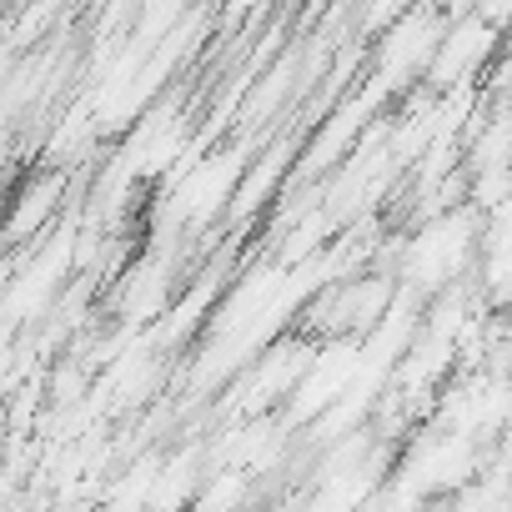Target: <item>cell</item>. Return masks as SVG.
<instances>
[{
	"label": "cell",
	"instance_id": "1",
	"mask_svg": "<svg viewBox=\"0 0 512 512\" xmlns=\"http://www.w3.org/2000/svg\"><path fill=\"white\" fill-rule=\"evenodd\" d=\"M482 211L477 206H452V211H437L427 216L407 241H402V256H397V282L417 287V292H442L447 282H457L482 251Z\"/></svg>",
	"mask_w": 512,
	"mask_h": 512
},
{
	"label": "cell",
	"instance_id": "2",
	"mask_svg": "<svg viewBox=\"0 0 512 512\" xmlns=\"http://www.w3.org/2000/svg\"><path fill=\"white\" fill-rule=\"evenodd\" d=\"M442 31H447V11L437 6V0H412V6L377 36V61H372L377 71H372L367 91L377 101H387L397 91H417Z\"/></svg>",
	"mask_w": 512,
	"mask_h": 512
},
{
	"label": "cell",
	"instance_id": "3",
	"mask_svg": "<svg viewBox=\"0 0 512 512\" xmlns=\"http://www.w3.org/2000/svg\"><path fill=\"white\" fill-rule=\"evenodd\" d=\"M397 297V277L392 272H367V277H342L332 287H322L307 307H302V332L327 342V337H367L382 312Z\"/></svg>",
	"mask_w": 512,
	"mask_h": 512
},
{
	"label": "cell",
	"instance_id": "4",
	"mask_svg": "<svg viewBox=\"0 0 512 512\" xmlns=\"http://www.w3.org/2000/svg\"><path fill=\"white\" fill-rule=\"evenodd\" d=\"M246 171V151L241 146H221L216 156H196L176 181H171V196H166V216L176 226H206L216 221L226 206H231V191Z\"/></svg>",
	"mask_w": 512,
	"mask_h": 512
},
{
	"label": "cell",
	"instance_id": "5",
	"mask_svg": "<svg viewBox=\"0 0 512 512\" xmlns=\"http://www.w3.org/2000/svg\"><path fill=\"white\" fill-rule=\"evenodd\" d=\"M502 46V26H492L487 16L467 11V16H452L432 61H427V86L432 91H447V86H462V81H477L487 71V61L497 56Z\"/></svg>",
	"mask_w": 512,
	"mask_h": 512
},
{
	"label": "cell",
	"instance_id": "6",
	"mask_svg": "<svg viewBox=\"0 0 512 512\" xmlns=\"http://www.w3.org/2000/svg\"><path fill=\"white\" fill-rule=\"evenodd\" d=\"M472 472H477V437H467V432H437L432 427V437H422L407 452L397 482L412 487L417 497H437V492H457Z\"/></svg>",
	"mask_w": 512,
	"mask_h": 512
},
{
	"label": "cell",
	"instance_id": "7",
	"mask_svg": "<svg viewBox=\"0 0 512 512\" xmlns=\"http://www.w3.org/2000/svg\"><path fill=\"white\" fill-rule=\"evenodd\" d=\"M357 362H362V337H327V342L312 352V362H307V372L297 377V387H292V422L312 427V422L352 387Z\"/></svg>",
	"mask_w": 512,
	"mask_h": 512
},
{
	"label": "cell",
	"instance_id": "8",
	"mask_svg": "<svg viewBox=\"0 0 512 512\" xmlns=\"http://www.w3.org/2000/svg\"><path fill=\"white\" fill-rule=\"evenodd\" d=\"M312 352H317V337H287V342H267L262 352H256V367H251V377H246V392H241V412L246 417H262V412H272L282 397H292V387H297V377L307 372V362H312Z\"/></svg>",
	"mask_w": 512,
	"mask_h": 512
},
{
	"label": "cell",
	"instance_id": "9",
	"mask_svg": "<svg viewBox=\"0 0 512 512\" xmlns=\"http://www.w3.org/2000/svg\"><path fill=\"white\" fill-rule=\"evenodd\" d=\"M372 106H377V96L367 91L362 101H347L337 116H327L322 121V131L307 141V151H302V166L287 176V181H317V176H327L332 166H342L347 161V151L362 141V131L372 126Z\"/></svg>",
	"mask_w": 512,
	"mask_h": 512
},
{
	"label": "cell",
	"instance_id": "10",
	"mask_svg": "<svg viewBox=\"0 0 512 512\" xmlns=\"http://www.w3.org/2000/svg\"><path fill=\"white\" fill-rule=\"evenodd\" d=\"M61 196H66V176L61 171H36L16 191V201L6 211V241L21 246V241H36L41 231H51L56 226V211H61Z\"/></svg>",
	"mask_w": 512,
	"mask_h": 512
},
{
	"label": "cell",
	"instance_id": "11",
	"mask_svg": "<svg viewBox=\"0 0 512 512\" xmlns=\"http://www.w3.org/2000/svg\"><path fill=\"white\" fill-rule=\"evenodd\" d=\"M292 146H272V151H262L256 156V166H246L241 171V181H236V191H231V206H226V216L231 221H251L256 211H262L282 186H287V176H292Z\"/></svg>",
	"mask_w": 512,
	"mask_h": 512
},
{
	"label": "cell",
	"instance_id": "12",
	"mask_svg": "<svg viewBox=\"0 0 512 512\" xmlns=\"http://www.w3.org/2000/svg\"><path fill=\"white\" fill-rule=\"evenodd\" d=\"M186 6H191V0H141V11H136V21H131V31H141V36H136V51L161 46V41L176 31V21L186 16Z\"/></svg>",
	"mask_w": 512,
	"mask_h": 512
},
{
	"label": "cell",
	"instance_id": "13",
	"mask_svg": "<svg viewBox=\"0 0 512 512\" xmlns=\"http://www.w3.org/2000/svg\"><path fill=\"white\" fill-rule=\"evenodd\" d=\"M246 497H251L246 467H221V472H211V482L196 492L201 507H231V502H246Z\"/></svg>",
	"mask_w": 512,
	"mask_h": 512
},
{
	"label": "cell",
	"instance_id": "14",
	"mask_svg": "<svg viewBox=\"0 0 512 512\" xmlns=\"http://www.w3.org/2000/svg\"><path fill=\"white\" fill-rule=\"evenodd\" d=\"M482 367L492 377H512V312L492 317L487 312V352H482Z\"/></svg>",
	"mask_w": 512,
	"mask_h": 512
},
{
	"label": "cell",
	"instance_id": "15",
	"mask_svg": "<svg viewBox=\"0 0 512 512\" xmlns=\"http://www.w3.org/2000/svg\"><path fill=\"white\" fill-rule=\"evenodd\" d=\"M412 6V0H367V6H362V16H357V31H367V36H382L402 11Z\"/></svg>",
	"mask_w": 512,
	"mask_h": 512
},
{
	"label": "cell",
	"instance_id": "16",
	"mask_svg": "<svg viewBox=\"0 0 512 512\" xmlns=\"http://www.w3.org/2000/svg\"><path fill=\"white\" fill-rule=\"evenodd\" d=\"M241 6H246V0H236V11H241Z\"/></svg>",
	"mask_w": 512,
	"mask_h": 512
}]
</instances>
